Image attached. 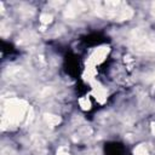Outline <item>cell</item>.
I'll use <instances>...</instances> for the list:
<instances>
[{
  "instance_id": "obj_11",
  "label": "cell",
  "mask_w": 155,
  "mask_h": 155,
  "mask_svg": "<svg viewBox=\"0 0 155 155\" xmlns=\"http://www.w3.org/2000/svg\"><path fill=\"white\" fill-rule=\"evenodd\" d=\"M57 155H69V149L68 147H59L57 149Z\"/></svg>"
},
{
  "instance_id": "obj_8",
  "label": "cell",
  "mask_w": 155,
  "mask_h": 155,
  "mask_svg": "<svg viewBox=\"0 0 155 155\" xmlns=\"http://www.w3.org/2000/svg\"><path fill=\"white\" fill-rule=\"evenodd\" d=\"M133 155H149V153H148V149H147L143 144H139V145L134 149Z\"/></svg>"
},
{
  "instance_id": "obj_3",
  "label": "cell",
  "mask_w": 155,
  "mask_h": 155,
  "mask_svg": "<svg viewBox=\"0 0 155 155\" xmlns=\"http://www.w3.org/2000/svg\"><path fill=\"white\" fill-rule=\"evenodd\" d=\"M108 52H109V47H99V48H97V50L91 54V57H90V59H88V65L94 67L96 64L102 63V62L105 59Z\"/></svg>"
},
{
  "instance_id": "obj_2",
  "label": "cell",
  "mask_w": 155,
  "mask_h": 155,
  "mask_svg": "<svg viewBox=\"0 0 155 155\" xmlns=\"http://www.w3.org/2000/svg\"><path fill=\"white\" fill-rule=\"evenodd\" d=\"M131 41L134 50L140 52H153L155 51V41L140 29H136L131 35Z\"/></svg>"
},
{
  "instance_id": "obj_4",
  "label": "cell",
  "mask_w": 155,
  "mask_h": 155,
  "mask_svg": "<svg viewBox=\"0 0 155 155\" xmlns=\"http://www.w3.org/2000/svg\"><path fill=\"white\" fill-rule=\"evenodd\" d=\"M82 10H85V5L80 1H73V2H69L67 8L64 10V16L68 17V18H73L75 17L79 12H81Z\"/></svg>"
},
{
  "instance_id": "obj_9",
  "label": "cell",
  "mask_w": 155,
  "mask_h": 155,
  "mask_svg": "<svg viewBox=\"0 0 155 155\" xmlns=\"http://www.w3.org/2000/svg\"><path fill=\"white\" fill-rule=\"evenodd\" d=\"M79 104H80V107H81L84 110H87V109H90V107H91V103H90V101H88L87 97L80 98V99H79Z\"/></svg>"
},
{
  "instance_id": "obj_10",
  "label": "cell",
  "mask_w": 155,
  "mask_h": 155,
  "mask_svg": "<svg viewBox=\"0 0 155 155\" xmlns=\"http://www.w3.org/2000/svg\"><path fill=\"white\" fill-rule=\"evenodd\" d=\"M51 21H52V16L48 15V13H42L40 16V22L44 23V24H48Z\"/></svg>"
},
{
  "instance_id": "obj_1",
  "label": "cell",
  "mask_w": 155,
  "mask_h": 155,
  "mask_svg": "<svg viewBox=\"0 0 155 155\" xmlns=\"http://www.w3.org/2000/svg\"><path fill=\"white\" fill-rule=\"evenodd\" d=\"M28 110H29V107L27 102L23 99L12 98L6 101L2 108V120H1L2 128L19 124L24 119Z\"/></svg>"
},
{
  "instance_id": "obj_5",
  "label": "cell",
  "mask_w": 155,
  "mask_h": 155,
  "mask_svg": "<svg viewBox=\"0 0 155 155\" xmlns=\"http://www.w3.org/2000/svg\"><path fill=\"white\" fill-rule=\"evenodd\" d=\"M93 93H94L96 98L101 103H103L105 101V98H107V91L99 84H97V82H93Z\"/></svg>"
},
{
  "instance_id": "obj_12",
  "label": "cell",
  "mask_w": 155,
  "mask_h": 155,
  "mask_svg": "<svg viewBox=\"0 0 155 155\" xmlns=\"http://www.w3.org/2000/svg\"><path fill=\"white\" fill-rule=\"evenodd\" d=\"M151 132L155 134V122H153V124H151Z\"/></svg>"
},
{
  "instance_id": "obj_7",
  "label": "cell",
  "mask_w": 155,
  "mask_h": 155,
  "mask_svg": "<svg viewBox=\"0 0 155 155\" xmlns=\"http://www.w3.org/2000/svg\"><path fill=\"white\" fill-rule=\"evenodd\" d=\"M44 120L50 126H56L61 122V117L57 115H53V114H44Z\"/></svg>"
},
{
  "instance_id": "obj_6",
  "label": "cell",
  "mask_w": 155,
  "mask_h": 155,
  "mask_svg": "<svg viewBox=\"0 0 155 155\" xmlns=\"http://www.w3.org/2000/svg\"><path fill=\"white\" fill-rule=\"evenodd\" d=\"M8 78H11V80H23L27 78V73L22 68H15L8 71Z\"/></svg>"
}]
</instances>
